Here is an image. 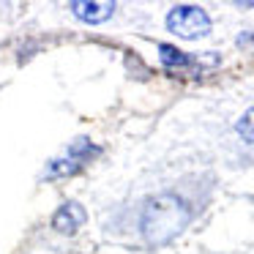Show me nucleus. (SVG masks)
<instances>
[{"mask_svg": "<svg viewBox=\"0 0 254 254\" xmlns=\"http://www.w3.org/2000/svg\"><path fill=\"white\" fill-rule=\"evenodd\" d=\"M189 208L175 194H159L142 210V235L150 243H167L189 224Z\"/></svg>", "mask_w": 254, "mask_h": 254, "instance_id": "1", "label": "nucleus"}, {"mask_svg": "<svg viewBox=\"0 0 254 254\" xmlns=\"http://www.w3.org/2000/svg\"><path fill=\"white\" fill-rule=\"evenodd\" d=\"M167 28L181 39H202L210 33V17L197 6H175L167 17Z\"/></svg>", "mask_w": 254, "mask_h": 254, "instance_id": "2", "label": "nucleus"}, {"mask_svg": "<svg viewBox=\"0 0 254 254\" xmlns=\"http://www.w3.org/2000/svg\"><path fill=\"white\" fill-rule=\"evenodd\" d=\"M96 153H99V150H96L93 145L88 142V139H77L74 145H68L63 156H58V159H52L50 164H47V170H44V181L74 175V172H77L79 167L88 164V159H93Z\"/></svg>", "mask_w": 254, "mask_h": 254, "instance_id": "3", "label": "nucleus"}, {"mask_svg": "<svg viewBox=\"0 0 254 254\" xmlns=\"http://www.w3.org/2000/svg\"><path fill=\"white\" fill-rule=\"evenodd\" d=\"M82 224H85V208L79 202H63L58 208L55 219H52V227L61 235H74Z\"/></svg>", "mask_w": 254, "mask_h": 254, "instance_id": "4", "label": "nucleus"}, {"mask_svg": "<svg viewBox=\"0 0 254 254\" xmlns=\"http://www.w3.org/2000/svg\"><path fill=\"white\" fill-rule=\"evenodd\" d=\"M71 11L77 14V19H82V22L88 25H99V22H107V19L112 17V11H115V3H110V0H99V3H93V0H77V3H71Z\"/></svg>", "mask_w": 254, "mask_h": 254, "instance_id": "5", "label": "nucleus"}, {"mask_svg": "<svg viewBox=\"0 0 254 254\" xmlns=\"http://www.w3.org/2000/svg\"><path fill=\"white\" fill-rule=\"evenodd\" d=\"M159 55H161V61H164V66H186L189 63V55H183L181 50H175V47H170V44H161Z\"/></svg>", "mask_w": 254, "mask_h": 254, "instance_id": "6", "label": "nucleus"}, {"mask_svg": "<svg viewBox=\"0 0 254 254\" xmlns=\"http://www.w3.org/2000/svg\"><path fill=\"white\" fill-rule=\"evenodd\" d=\"M238 134H241L243 139H246V142H254V110H249L246 115L241 118V121H238Z\"/></svg>", "mask_w": 254, "mask_h": 254, "instance_id": "7", "label": "nucleus"}]
</instances>
